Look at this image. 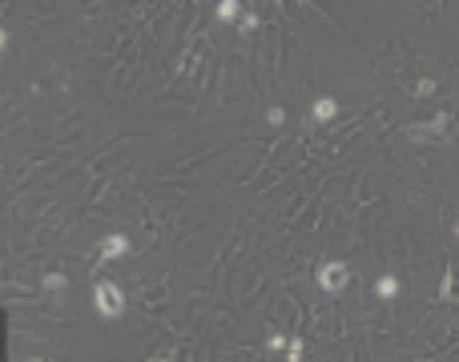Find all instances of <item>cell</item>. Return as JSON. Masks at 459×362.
<instances>
[{"mask_svg":"<svg viewBox=\"0 0 459 362\" xmlns=\"http://www.w3.org/2000/svg\"><path fill=\"white\" fill-rule=\"evenodd\" d=\"M93 306H97V314L105 318V322H117L125 314V294L117 282H105V278H97L93 282Z\"/></svg>","mask_w":459,"mask_h":362,"instance_id":"cell-1","label":"cell"},{"mask_svg":"<svg viewBox=\"0 0 459 362\" xmlns=\"http://www.w3.org/2000/svg\"><path fill=\"white\" fill-rule=\"evenodd\" d=\"M314 282H319V290H326V294H343L350 282V266L347 262H323L319 270H314Z\"/></svg>","mask_w":459,"mask_h":362,"instance_id":"cell-2","label":"cell"},{"mask_svg":"<svg viewBox=\"0 0 459 362\" xmlns=\"http://www.w3.org/2000/svg\"><path fill=\"white\" fill-rule=\"evenodd\" d=\"M447 121H451L447 113H435L431 121H415V125H407L403 133H407L411 141H439L443 137V129H447Z\"/></svg>","mask_w":459,"mask_h":362,"instance_id":"cell-3","label":"cell"},{"mask_svg":"<svg viewBox=\"0 0 459 362\" xmlns=\"http://www.w3.org/2000/svg\"><path fill=\"white\" fill-rule=\"evenodd\" d=\"M125 254H129V234H109V237L97 246V258H101V262H113V258H125Z\"/></svg>","mask_w":459,"mask_h":362,"instance_id":"cell-4","label":"cell"},{"mask_svg":"<svg viewBox=\"0 0 459 362\" xmlns=\"http://www.w3.org/2000/svg\"><path fill=\"white\" fill-rule=\"evenodd\" d=\"M338 117V101L335 97H319L311 105V121H319V125H326V121H335Z\"/></svg>","mask_w":459,"mask_h":362,"instance_id":"cell-5","label":"cell"},{"mask_svg":"<svg viewBox=\"0 0 459 362\" xmlns=\"http://www.w3.org/2000/svg\"><path fill=\"white\" fill-rule=\"evenodd\" d=\"M439 298H443V302H455V298H459V270H455V266H447V270H443V282H439Z\"/></svg>","mask_w":459,"mask_h":362,"instance_id":"cell-6","label":"cell"},{"mask_svg":"<svg viewBox=\"0 0 459 362\" xmlns=\"http://www.w3.org/2000/svg\"><path fill=\"white\" fill-rule=\"evenodd\" d=\"M238 16H242V4H238V0H218V4H214V21H222V25H234Z\"/></svg>","mask_w":459,"mask_h":362,"instance_id":"cell-7","label":"cell"},{"mask_svg":"<svg viewBox=\"0 0 459 362\" xmlns=\"http://www.w3.org/2000/svg\"><path fill=\"white\" fill-rule=\"evenodd\" d=\"M375 294H379L383 302H391V298L399 294V278H395V274H383L379 282H375Z\"/></svg>","mask_w":459,"mask_h":362,"instance_id":"cell-8","label":"cell"},{"mask_svg":"<svg viewBox=\"0 0 459 362\" xmlns=\"http://www.w3.org/2000/svg\"><path fill=\"white\" fill-rule=\"evenodd\" d=\"M45 290H49V294H65V290H69V278H65L61 270H52V274H45Z\"/></svg>","mask_w":459,"mask_h":362,"instance_id":"cell-9","label":"cell"},{"mask_svg":"<svg viewBox=\"0 0 459 362\" xmlns=\"http://www.w3.org/2000/svg\"><path fill=\"white\" fill-rule=\"evenodd\" d=\"M302 354H306L302 338H290V342H286V362H302Z\"/></svg>","mask_w":459,"mask_h":362,"instance_id":"cell-10","label":"cell"},{"mask_svg":"<svg viewBox=\"0 0 459 362\" xmlns=\"http://www.w3.org/2000/svg\"><path fill=\"white\" fill-rule=\"evenodd\" d=\"M286 342H290V338H286V334H278V330H274V334H266V350H270V354L286 350Z\"/></svg>","mask_w":459,"mask_h":362,"instance_id":"cell-11","label":"cell"},{"mask_svg":"<svg viewBox=\"0 0 459 362\" xmlns=\"http://www.w3.org/2000/svg\"><path fill=\"white\" fill-rule=\"evenodd\" d=\"M286 121V109L282 105H270V109H266V125H282Z\"/></svg>","mask_w":459,"mask_h":362,"instance_id":"cell-12","label":"cell"},{"mask_svg":"<svg viewBox=\"0 0 459 362\" xmlns=\"http://www.w3.org/2000/svg\"><path fill=\"white\" fill-rule=\"evenodd\" d=\"M415 93H419V97H431V93H435V81H419V85H415Z\"/></svg>","mask_w":459,"mask_h":362,"instance_id":"cell-13","label":"cell"},{"mask_svg":"<svg viewBox=\"0 0 459 362\" xmlns=\"http://www.w3.org/2000/svg\"><path fill=\"white\" fill-rule=\"evenodd\" d=\"M149 362H174V358H170V354H153Z\"/></svg>","mask_w":459,"mask_h":362,"instance_id":"cell-14","label":"cell"},{"mask_svg":"<svg viewBox=\"0 0 459 362\" xmlns=\"http://www.w3.org/2000/svg\"><path fill=\"white\" fill-rule=\"evenodd\" d=\"M28 362H45V358H28Z\"/></svg>","mask_w":459,"mask_h":362,"instance_id":"cell-15","label":"cell"},{"mask_svg":"<svg viewBox=\"0 0 459 362\" xmlns=\"http://www.w3.org/2000/svg\"><path fill=\"white\" fill-rule=\"evenodd\" d=\"M455 234H459V222H455Z\"/></svg>","mask_w":459,"mask_h":362,"instance_id":"cell-16","label":"cell"}]
</instances>
